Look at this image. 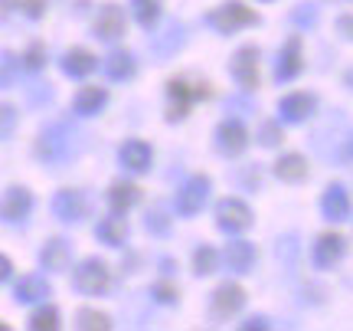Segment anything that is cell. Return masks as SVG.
<instances>
[{
  "mask_svg": "<svg viewBox=\"0 0 353 331\" xmlns=\"http://www.w3.org/2000/svg\"><path fill=\"white\" fill-rule=\"evenodd\" d=\"M76 138H79V131L69 125V122H52V125H46L39 131L37 158L43 164H52V167L65 164V161L76 154Z\"/></svg>",
  "mask_w": 353,
  "mask_h": 331,
  "instance_id": "obj_1",
  "label": "cell"
},
{
  "mask_svg": "<svg viewBox=\"0 0 353 331\" xmlns=\"http://www.w3.org/2000/svg\"><path fill=\"white\" fill-rule=\"evenodd\" d=\"M203 23L210 26L213 33H219V37H232V33H239L245 26H259L262 17L252 7H245L242 0H226V3H219V7H213L206 13Z\"/></svg>",
  "mask_w": 353,
  "mask_h": 331,
  "instance_id": "obj_2",
  "label": "cell"
},
{
  "mask_svg": "<svg viewBox=\"0 0 353 331\" xmlns=\"http://www.w3.org/2000/svg\"><path fill=\"white\" fill-rule=\"evenodd\" d=\"M213 89H210V82H196V86H190L187 79H167V112L164 118L170 125L176 122H183L193 108V102H200V99H210Z\"/></svg>",
  "mask_w": 353,
  "mask_h": 331,
  "instance_id": "obj_3",
  "label": "cell"
},
{
  "mask_svg": "<svg viewBox=\"0 0 353 331\" xmlns=\"http://www.w3.org/2000/svg\"><path fill=\"white\" fill-rule=\"evenodd\" d=\"M72 289L79 295H105L112 289V269L99 256H85L76 269H72Z\"/></svg>",
  "mask_w": 353,
  "mask_h": 331,
  "instance_id": "obj_4",
  "label": "cell"
},
{
  "mask_svg": "<svg viewBox=\"0 0 353 331\" xmlns=\"http://www.w3.org/2000/svg\"><path fill=\"white\" fill-rule=\"evenodd\" d=\"M213 217H216L219 233H226V236H239L245 229H252V223H255L252 207L245 204L242 197H223V200H216Z\"/></svg>",
  "mask_w": 353,
  "mask_h": 331,
  "instance_id": "obj_5",
  "label": "cell"
},
{
  "mask_svg": "<svg viewBox=\"0 0 353 331\" xmlns=\"http://www.w3.org/2000/svg\"><path fill=\"white\" fill-rule=\"evenodd\" d=\"M33 193L30 187L23 184H10L7 191L0 193V223H7V227H26L30 217H33Z\"/></svg>",
  "mask_w": 353,
  "mask_h": 331,
  "instance_id": "obj_6",
  "label": "cell"
},
{
  "mask_svg": "<svg viewBox=\"0 0 353 331\" xmlns=\"http://www.w3.org/2000/svg\"><path fill=\"white\" fill-rule=\"evenodd\" d=\"M210 191H213V180L206 174H193V178L183 180V187L176 191V200H174V210L176 217L183 220H193L196 214H203V207L210 200Z\"/></svg>",
  "mask_w": 353,
  "mask_h": 331,
  "instance_id": "obj_7",
  "label": "cell"
},
{
  "mask_svg": "<svg viewBox=\"0 0 353 331\" xmlns=\"http://www.w3.org/2000/svg\"><path fill=\"white\" fill-rule=\"evenodd\" d=\"M259 59H262V50L255 43H245L229 56V76L242 92L259 89Z\"/></svg>",
  "mask_w": 353,
  "mask_h": 331,
  "instance_id": "obj_8",
  "label": "cell"
},
{
  "mask_svg": "<svg viewBox=\"0 0 353 331\" xmlns=\"http://www.w3.org/2000/svg\"><path fill=\"white\" fill-rule=\"evenodd\" d=\"M304 73V39L294 33L281 43V50L275 56V69H272V79L278 86H288Z\"/></svg>",
  "mask_w": 353,
  "mask_h": 331,
  "instance_id": "obj_9",
  "label": "cell"
},
{
  "mask_svg": "<svg viewBox=\"0 0 353 331\" xmlns=\"http://www.w3.org/2000/svg\"><path fill=\"white\" fill-rule=\"evenodd\" d=\"M128 33V17L121 3H101L92 20V37L101 43H118Z\"/></svg>",
  "mask_w": 353,
  "mask_h": 331,
  "instance_id": "obj_10",
  "label": "cell"
},
{
  "mask_svg": "<svg viewBox=\"0 0 353 331\" xmlns=\"http://www.w3.org/2000/svg\"><path fill=\"white\" fill-rule=\"evenodd\" d=\"M245 308V289L239 282H223L216 285V292L210 295V319L219 325V321H229L232 315H239Z\"/></svg>",
  "mask_w": 353,
  "mask_h": 331,
  "instance_id": "obj_11",
  "label": "cell"
},
{
  "mask_svg": "<svg viewBox=\"0 0 353 331\" xmlns=\"http://www.w3.org/2000/svg\"><path fill=\"white\" fill-rule=\"evenodd\" d=\"M317 95L314 92H288L278 102V122L281 125H304L317 115Z\"/></svg>",
  "mask_w": 353,
  "mask_h": 331,
  "instance_id": "obj_12",
  "label": "cell"
},
{
  "mask_svg": "<svg viewBox=\"0 0 353 331\" xmlns=\"http://www.w3.org/2000/svg\"><path fill=\"white\" fill-rule=\"evenodd\" d=\"M213 144L223 158H242L249 148V131L239 118H223L213 131Z\"/></svg>",
  "mask_w": 353,
  "mask_h": 331,
  "instance_id": "obj_13",
  "label": "cell"
},
{
  "mask_svg": "<svg viewBox=\"0 0 353 331\" xmlns=\"http://www.w3.org/2000/svg\"><path fill=\"white\" fill-rule=\"evenodd\" d=\"M88 197L82 191H72V187H65V191H56L52 197V217L59 220V223H82L88 217Z\"/></svg>",
  "mask_w": 353,
  "mask_h": 331,
  "instance_id": "obj_14",
  "label": "cell"
},
{
  "mask_svg": "<svg viewBox=\"0 0 353 331\" xmlns=\"http://www.w3.org/2000/svg\"><path fill=\"white\" fill-rule=\"evenodd\" d=\"M343 253H347V240L337 236V233H324V236H317L314 240L311 263H314V269H321V272H330V269L343 259Z\"/></svg>",
  "mask_w": 353,
  "mask_h": 331,
  "instance_id": "obj_15",
  "label": "cell"
},
{
  "mask_svg": "<svg viewBox=\"0 0 353 331\" xmlns=\"http://www.w3.org/2000/svg\"><path fill=\"white\" fill-rule=\"evenodd\" d=\"M118 164L131 171V174H148L154 164V148L141 138H128L121 148H118Z\"/></svg>",
  "mask_w": 353,
  "mask_h": 331,
  "instance_id": "obj_16",
  "label": "cell"
},
{
  "mask_svg": "<svg viewBox=\"0 0 353 331\" xmlns=\"http://www.w3.org/2000/svg\"><path fill=\"white\" fill-rule=\"evenodd\" d=\"M321 217L327 223H347L350 220V191L343 184H330L321 193Z\"/></svg>",
  "mask_w": 353,
  "mask_h": 331,
  "instance_id": "obj_17",
  "label": "cell"
},
{
  "mask_svg": "<svg viewBox=\"0 0 353 331\" xmlns=\"http://www.w3.org/2000/svg\"><path fill=\"white\" fill-rule=\"evenodd\" d=\"M223 259H226L229 272H236V276H249L259 263V253H255V246L249 240H239V236H229L226 249H223Z\"/></svg>",
  "mask_w": 353,
  "mask_h": 331,
  "instance_id": "obj_18",
  "label": "cell"
},
{
  "mask_svg": "<svg viewBox=\"0 0 353 331\" xmlns=\"http://www.w3.org/2000/svg\"><path fill=\"white\" fill-rule=\"evenodd\" d=\"M39 266L46 272H65L72 266V243L63 240V236H50V240L39 246Z\"/></svg>",
  "mask_w": 353,
  "mask_h": 331,
  "instance_id": "obj_19",
  "label": "cell"
},
{
  "mask_svg": "<svg viewBox=\"0 0 353 331\" xmlns=\"http://www.w3.org/2000/svg\"><path fill=\"white\" fill-rule=\"evenodd\" d=\"M59 69H63L65 79H88L95 69H99V56H95V53H88V50H82V46H72V50L63 53Z\"/></svg>",
  "mask_w": 353,
  "mask_h": 331,
  "instance_id": "obj_20",
  "label": "cell"
},
{
  "mask_svg": "<svg viewBox=\"0 0 353 331\" xmlns=\"http://www.w3.org/2000/svg\"><path fill=\"white\" fill-rule=\"evenodd\" d=\"M128 236H131V227H128L125 214H108V217H101L99 223H95V240L105 243V246H112V249L125 246Z\"/></svg>",
  "mask_w": 353,
  "mask_h": 331,
  "instance_id": "obj_21",
  "label": "cell"
},
{
  "mask_svg": "<svg viewBox=\"0 0 353 331\" xmlns=\"http://www.w3.org/2000/svg\"><path fill=\"white\" fill-rule=\"evenodd\" d=\"M183 43H187V26L180 23V20H170V23L164 26V33H157V37L151 39V46L161 63H167L174 53L183 50Z\"/></svg>",
  "mask_w": 353,
  "mask_h": 331,
  "instance_id": "obj_22",
  "label": "cell"
},
{
  "mask_svg": "<svg viewBox=\"0 0 353 331\" xmlns=\"http://www.w3.org/2000/svg\"><path fill=\"white\" fill-rule=\"evenodd\" d=\"M105 108H108V89H101V86H82L72 99V112L79 118H95Z\"/></svg>",
  "mask_w": 353,
  "mask_h": 331,
  "instance_id": "obj_23",
  "label": "cell"
},
{
  "mask_svg": "<svg viewBox=\"0 0 353 331\" xmlns=\"http://www.w3.org/2000/svg\"><path fill=\"white\" fill-rule=\"evenodd\" d=\"M101 69L112 82H128V79L138 76V59H134L131 50H112L101 59Z\"/></svg>",
  "mask_w": 353,
  "mask_h": 331,
  "instance_id": "obj_24",
  "label": "cell"
},
{
  "mask_svg": "<svg viewBox=\"0 0 353 331\" xmlns=\"http://www.w3.org/2000/svg\"><path fill=\"white\" fill-rule=\"evenodd\" d=\"M272 171H275V178L281 180V184H304L307 180V174H311V167H307V158L304 154H281L275 164H272Z\"/></svg>",
  "mask_w": 353,
  "mask_h": 331,
  "instance_id": "obj_25",
  "label": "cell"
},
{
  "mask_svg": "<svg viewBox=\"0 0 353 331\" xmlns=\"http://www.w3.org/2000/svg\"><path fill=\"white\" fill-rule=\"evenodd\" d=\"M52 295V285L43 276H23L13 285V302L17 305H33V302H46Z\"/></svg>",
  "mask_w": 353,
  "mask_h": 331,
  "instance_id": "obj_26",
  "label": "cell"
},
{
  "mask_svg": "<svg viewBox=\"0 0 353 331\" xmlns=\"http://www.w3.org/2000/svg\"><path fill=\"white\" fill-rule=\"evenodd\" d=\"M138 200H141V191L131 180H114L112 187H108V207H112V214H128Z\"/></svg>",
  "mask_w": 353,
  "mask_h": 331,
  "instance_id": "obj_27",
  "label": "cell"
},
{
  "mask_svg": "<svg viewBox=\"0 0 353 331\" xmlns=\"http://www.w3.org/2000/svg\"><path fill=\"white\" fill-rule=\"evenodd\" d=\"M131 13H134L141 30L154 33L157 23H161V17H164V0H131Z\"/></svg>",
  "mask_w": 353,
  "mask_h": 331,
  "instance_id": "obj_28",
  "label": "cell"
},
{
  "mask_svg": "<svg viewBox=\"0 0 353 331\" xmlns=\"http://www.w3.org/2000/svg\"><path fill=\"white\" fill-rule=\"evenodd\" d=\"M46 63H50V59H46V46H43L39 39H33V43L26 46V53L20 56V69L30 73V76H39V73L46 69Z\"/></svg>",
  "mask_w": 353,
  "mask_h": 331,
  "instance_id": "obj_29",
  "label": "cell"
},
{
  "mask_svg": "<svg viewBox=\"0 0 353 331\" xmlns=\"http://www.w3.org/2000/svg\"><path fill=\"white\" fill-rule=\"evenodd\" d=\"M63 315H59V308L56 305H39L33 315H30V321H26V328L30 331H56L59 325H63Z\"/></svg>",
  "mask_w": 353,
  "mask_h": 331,
  "instance_id": "obj_30",
  "label": "cell"
},
{
  "mask_svg": "<svg viewBox=\"0 0 353 331\" xmlns=\"http://www.w3.org/2000/svg\"><path fill=\"white\" fill-rule=\"evenodd\" d=\"M216 269H219V253H216L213 246H206V243H203V246H196V249H193V276H213Z\"/></svg>",
  "mask_w": 353,
  "mask_h": 331,
  "instance_id": "obj_31",
  "label": "cell"
},
{
  "mask_svg": "<svg viewBox=\"0 0 353 331\" xmlns=\"http://www.w3.org/2000/svg\"><path fill=\"white\" fill-rule=\"evenodd\" d=\"M79 331H108L112 328V319L105 312H95V308H79L76 321H72Z\"/></svg>",
  "mask_w": 353,
  "mask_h": 331,
  "instance_id": "obj_32",
  "label": "cell"
},
{
  "mask_svg": "<svg viewBox=\"0 0 353 331\" xmlns=\"http://www.w3.org/2000/svg\"><path fill=\"white\" fill-rule=\"evenodd\" d=\"M20 79V56L10 50H0V89H13Z\"/></svg>",
  "mask_w": 353,
  "mask_h": 331,
  "instance_id": "obj_33",
  "label": "cell"
},
{
  "mask_svg": "<svg viewBox=\"0 0 353 331\" xmlns=\"http://www.w3.org/2000/svg\"><path fill=\"white\" fill-rule=\"evenodd\" d=\"M144 229L151 233V236H170V217H167L164 207H151L148 210V217H144Z\"/></svg>",
  "mask_w": 353,
  "mask_h": 331,
  "instance_id": "obj_34",
  "label": "cell"
},
{
  "mask_svg": "<svg viewBox=\"0 0 353 331\" xmlns=\"http://www.w3.org/2000/svg\"><path fill=\"white\" fill-rule=\"evenodd\" d=\"M291 23L298 26V30H314L317 20H321V10H317V3H298L288 17Z\"/></svg>",
  "mask_w": 353,
  "mask_h": 331,
  "instance_id": "obj_35",
  "label": "cell"
},
{
  "mask_svg": "<svg viewBox=\"0 0 353 331\" xmlns=\"http://www.w3.org/2000/svg\"><path fill=\"white\" fill-rule=\"evenodd\" d=\"M151 299L157 302V305H180V289H176L174 282H154L151 285Z\"/></svg>",
  "mask_w": 353,
  "mask_h": 331,
  "instance_id": "obj_36",
  "label": "cell"
},
{
  "mask_svg": "<svg viewBox=\"0 0 353 331\" xmlns=\"http://www.w3.org/2000/svg\"><path fill=\"white\" fill-rule=\"evenodd\" d=\"M17 122H20V112L17 105L0 102V141H10L13 131H17Z\"/></svg>",
  "mask_w": 353,
  "mask_h": 331,
  "instance_id": "obj_37",
  "label": "cell"
},
{
  "mask_svg": "<svg viewBox=\"0 0 353 331\" xmlns=\"http://www.w3.org/2000/svg\"><path fill=\"white\" fill-rule=\"evenodd\" d=\"M259 144L262 148H278L281 141H285V135H281V122H262V128H259Z\"/></svg>",
  "mask_w": 353,
  "mask_h": 331,
  "instance_id": "obj_38",
  "label": "cell"
},
{
  "mask_svg": "<svg viewBox=\"0 0 353 331\" xmlns=\"http://www.w3.org/2000/svg\"><path fill=\"white\" fill-rule=\"evenodd\" d=\"M17 10L23 13L26 20H43L46 17V0H20Z\"/></svg>",
  "mask_w": 353,
  "mask_h": 331,
  "instance_id": "obj_39",
  "label": "cell"
},
{
  "mask_svg": "<svg viewBox=\"0 0 353 331\" xmlns=\"http://www.w3.org/2000/svg\"><path fill=\"white\" fill-rule=\"evenodd\" d=\"M239 328L242 331H252V328H272V319H268V315H249V319H245V321H242V325H239Z\"/></svg>",
  "mask_w": 353,
  "mask_h": 331,
  "instance_id": "obj_40",
  "label": "cell"
},
{
  "mask_svg": "<svg viewBox=\"0 0 353 331\" xmlns=\"http://www.w3.org/2000/svg\"><path fill=\"white\" fill-rule=\"evenodd\" d=\"M242 184H245L249 191H259V187H262V174H259V167H245V174H242Z\"/></svg>",
  "mask_w": 353,
  "mask_h": 331,
  "instance_id": "obj_41",
  "label": "cell"
},
{
  "mask_svg": "<svg viewBox=\"0 0 353 331\" xmlns=\"http://www.w3.org/2000/svg\"><path fill=\"white\" fill-rule=\"evenodd\" d=\"M13 276V263H10V256H3L0 253V285H3V282L10 279Z\"/></svg>",
  "mask_w": 353,
  "mask_h": 331,
  "instance_id": "obj_42",
  "label": "cell"
},
{
  "mask_svg": "<svg viewBox=\"0 0 353 331\" xmlns=\"http://www.w3.org/2000/svg\"><path fill=\"white\" fill-rule=\"evenodd\" d=\"M337 37H341V39H350V13L337 17Z\"/></svg>",
  "mask_w": 353,
  "mask_h": 331,
  "instance_id": "obj_43",
  "label": "cell"
},
{
  "mask_svg": "<svg viewBox=\"0 0 353 331\" xmlns=\"http://www.w3.org/2000/svg\"><path fill=\"white\" fill-rule=\"evenodd\" d=\"M157 266H161V272H164V276H170V272H174V266H176V263H174V259H167V256H164V259H161Z\"/></svg>",
  "mask_w": 353,
  "mask_h": 331,
  "instance_id": "obj_44",
  "label": "cell"
},
{
  "mask_svg": "<svg viewBox=\"0 0 353 331\" xmlns=\"http://www.w3.org/2000/svg\"><path fill=\"white\" fill-rule=\"evenodd\" d=\"M10 0H0V23H3V20H7V17H10Z\"/></svg>",
  "mask_w": 353,
  "mask_h": 331,
  "instance_id": "obj_45",
  "label": "cell"
},
{
  "mask_svg": "<svg viewBox=\"0 0 353 331\" xmlns=\"http://www.w3.org/2000/svg\"><path fill=\"white\" fill-rule=\"evenodd\" d=\"M0 331H7V325H3V321H0Z\"/></svg>",
  "mask_w": 353,
  "mask_h": 331,
  "instance_id": "obj_46",
  "label": "cell"
}]
</instances>
